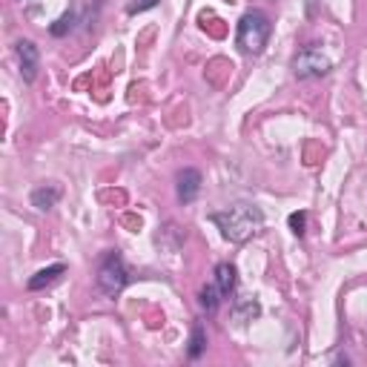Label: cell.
<instances>
[{
  "label": "cell",
  "instance_id": "obj_6",
  "mask_svg": "<svg viewBox=\"0 0 367 367\" xmlns=\"http://www.w3.org/2000/svg\"><path fill=\"white\" fill-rule=\"evenodd\" d=\"M198 192H201V173L198 169H192V166L181 169L178 173V201L189 204V201H195V195Z\"/></svg>",
  "mask_w": 367,
  "mask_h": 367
},
{
  "label": "cell",
  "instance_id": "obj_4",
  "mask_svg": "<svg viewBox=\"0 0 367 367\" xmlns=\"http://www.w3.org/2000/svg\"><path fill=\"white\" fill-rule=\"evenodd\" d=\"M292 72H296V78H322L330 72V58L322 49L307 46L296 55V61H292Z\"/></svg>",
  "mask_w": 367,
  "mask_h": 367
},
{
  "label": "cell",
  "instance_id": "obj_8",
  "mask_svg": "<svg viewBox=\"0 0 367 367\" xmlns=\"http://www.w3.org/2000/svg\"><path fill=\"white\" fill-rule=\"evenodd\" d=\"M58 198H61V189L58 187H38L32 192V207H38L40 212H46V210H52L58 204Z\"/></svg>",
  "mask_w": 367,
  "mask_h": 367
},
{
  "label": "cell",
  "instance_id": "obj_14",
  "mask_svg": "<svg viewBox=\"0 0 367 367\" xmlns=\"http://www.w3.org/2000/svg\"><path fill=\"white\" fill-rule=\"evenodd\" d=\"M69 26H72V15H63V17L55 23V26H52V35H63Z\"/></svg>",
  "mask_w": 367,
  "mask_h": 367
},
{
  "label": "cell",
  "instance_id": "obj_15",
  "mask_svg": "<svg viewBox=\"0 0 367 367\" xmlns=\"http://www.w3.org/2000/svg\"><path fill=\"white\" fill-rule=\"evenodd\" d=\"M158 3V0H135V3L130 6V12H143V9H153Z\"/></svg>",
  "mask_w": 367,
  "mask_h": 367
},
{
  "label": "cell",
  "instance_id": "obj_9",
  "mask_svg": "<svg viewBox=\"0 0 367 367\" xmlns=\"http://www.w3.org/2000/svg\"><path fill=\"white\" fill-rule=\"evenodd\" d=\"M215 287L224 292V296H230V292L235 290V267L233 264H227V261H221L215 267Z\"/></svg>",
  "mask_w": 367,
  "mask_h": 367
},
{
  "label": "cell",
  "instance_id": "obj_1",
  "mask_svg": "<svg viewBox=\"0 0 367 367\" xmlns=\"http://www.w3.org/2000/svg\"><path fill=\"white\" fill-rule=\"evenodd\" d=\"M212 221L218 224V230H221V235H224L227 241L241 244V241L253 238V235L261 230L264 215H261L258 207L235 204V207H230V210H224V212H215V215H212Z\"/></svg>",
  "mask_w": 367,
  "mask_h": 367
},
{
  "label": "cell",
  "instance_id": "obj_3",
  "mask_svg": "<svg viewBox=\"0 0 367 367\" xmlns=\"http://www.w3.org/2000/svg\"><path fill=\"white\" fill-rule=\"evenodd\" d=\"M127 264L118 253H109L101 264V270H97V287H101L107 296H118L120 290L127 287Z\"/></svg>",
  "mask_w": 367,
  "mask_h": 367
},
{
  "label": "cell",
  "instance_id": "obj_12",
  "mask_svg": "<svg viewBox=\"0 0 367 367\" xmlns=\"http://www.w3.org/2000/svg\"><path fill=\"white\" fill-rule=\"evenodd\" d=\"M218 287H204L201 290V296H198V302H201V307L207 310V313H215L218 310Z\"/></svg>",
  "mask_w": 367,
  "mask_h": 367
},
{
  "label": "cell",
  "instance_id": "obj_5",
  "mask_svg": "<svg viewBox=\"0 0 367 367\" xmlns=\"http://www.w3.org/2000/svg\"><path fill=\"white\" fill-rule=\"evenodd\" d=\"M17 61H20V75H23V81L32 84L38 78V66H40L38 46L32 40H20L17 43Z\"/></svg>",
  "mask_w": 367,
  "mask_h": 367
},
{
  "label": "cell",
  "instance_id": "obj_11",
  "mask_svg": "<svg viewBox=\"0 0 367 367\" xmlns=\"http://www.w3.org/2000/svg\"><path fill=\"white\" fill-rule=\"evenodd\" d=\"M204 345H207L204 327H201V325H195V327H192V338H189V359H198V356L204 353Z\"/></svg>",
  "mask_w": 367,
  "mask_h": 367
},
{
  "label": "cell",
  "instance_id": "obj_2",
  "mask_svg": "<svg viewBox=\"0 0 367 367\" xmlns=\"http://www.w3.org/2000/svg\"><path fill=\"white\" fill-rule=\"evenodd\" d=\"M241 52L247 55H258L261 49L270 40V20L264 12H247L238 20V35H235Z\"/></svg>",
  "mask_w": 367,
  "mask_h": 367
},
{
  "label": "cell",
  "instance_id": "obj_10",
  "mask_svg": "<svg viewBox=\"0 0 367 367\" xmlns=\"http://www.w3.org/2000/svg\"><path fill=\"white\" fill-rule=\"evenodd\" d=\"M63 270H66L63 264H52V267H46V270L35 273V276L29 279V290H43L46 284H52L58 276H63Z\"/></svg>",
  "mask_w": 367,
  "mask_h": 367
},
{
  "label": "cell",
  "instance_id": "obj_13",
  "mask_svg": "<svg viewBox=\"0 0 367 367\" xmlns=\"http://www.w3.org/2000/svg\"><path fill=\"white\" fill-rule=\"evenodd\" d=\"M304 224H307V215L304 212H292L290 215V227H292V233H296V235L304 233Z\"/></svg>",
  "mask_w": 367,
  "mask_h": 367
},
{
  "label": "cell",
  "instance_id": "obj_7",
  "mask_svg": "<svg viewBox=\"0 0 367 367\" xmlns=\"http://www.w3.org/2000/svg\"><path fill=\"white\" fill-rule=\"evenodd\" d=\"M258 313H261V304H258L256 299H250V296H241V299L233 304V319H235V322H253Z\"/></svg>",
  "mask_w": 367,
  "mask_h": 367
}]
</instances>
